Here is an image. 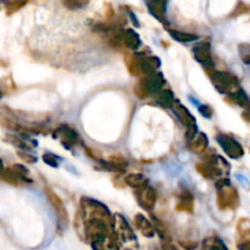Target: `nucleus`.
Returning a JSON list of instances; mask_svg holds the SVG:
<instances>
[{
  "mask_svg": "<svg viewBox=\"0 0 250 250\" xmlns=\"http://www.w3.org/2000/svg\"><path fill=\"white\" fill-rule=\"evenodd\" d=\"M114 232L122 250H138L136 233L122 215L116 214L114 216Z\"/></svg>",
  "mask_w": 250,
  "mask_h": 250,
  "instance_id": "f257e3e1",
  "label": "nucleus"
},
{
  "mask_svg": "<svg viewBox=\"0 0 250 250\" xmlns=\"http://www.w3.org/2000/svg\"><path fill=\"white\" fill-rule=\"evenodd\" d=\"M215 188L216 204L220 210H234L239 207V194L229 180H220Z\"/></svg>",
  "mask_w": 250,
  "mask_h": 250,
  "instance_id": "f03ea898",
  "label": "nucleus"
},
{
  "mask_svg": "<svg viewBox=\"0 0 250 250\" xmlns=\"http://www.w3.org/2000/svg\"><path fill=\"white\" fill-rule=\"evenodd\" d=\"M166 84V81L160 72L151 73L146 77L139 78L138 83L134 85V94L139 99H146V98L154 97L159 92L164 89Z\"/></svg>",
  "mask_w": 250,
  "mask_h": 250,
  "instance_id": "7ed1b4c3",
  "label": "nucleus"
},
{
  "mask_svg": "<svg viewBox=\"0 0 250 250\" xmlns=\"http://www.w3.org/2000/svg\"><path fill=\"white\" fill-rule=\"evenodd\" d=\"M127 65H128V70L132 75L142 78L151 75V73H155L156 70L160 67L161 61L159 60L158 56L138 54V55L132 56Z\"/></svg>",
  "mask_w": 250,
  "mask_h": 250,
  "instance_id": "20e7f679",
  "label": "nucleus"
},
{
  "mask_svg": "<svg viewBox=\"0 0 250 250\" xmlns=\"http://www.w3.org/2000/svg\"><path fill=\"white\" fill-rule=\"evenodd\" d=\"M197 170L207 178L220 177L229 172V164L217 154H210L205 156L203 163L198 164Z\"/></svg>",
  "mask_w": 250,
  "mask_h": 250,
  "instance_id": "39448f33",
  "label": "nucleus"
},
{
  "mask_svg": "<svg viewBox=\"0 0 250 250\" xmlns=\"http://www.w3.org/2000/svg\"><path fill=\"white\" fill-rule=\"evenodd\" d=\"M210 77H211V81L212 83H214L215 88H216L221 94L227 95V97L233 94L237 90L241 89L238 78L234 75H232V73L226 72V71L215 70L214 72L210 75Z\"/></svg>",
  "mask_w": 250,
  "mask_h": 250,
  "instance_id": "423d86ee",
  "label": "nucleus"
},
{
  "mask_svg": "<svg viewBox=\"0 0 250 250\" xmlns=\"http://www.w3.org/2000/svg\"><path fill=\"white\" fill-rule=\"evenodd\" d=\"M172 109L175 115L177 116V119L186 126V136H187V141L190 143L194 139V137L198 134L197 121H195L194 116L190 114L187 107H185L178 102L175 103Z\"/></svg>",
  "mask_w": 250,
  "mask_h": 250,
  "instance_id": "0eeeda50",
  "label": "nucleus"
},
{
  "mask_svg": "<svg viewBox=\"0 0 250 250\" xmlns=\"http://www.w3.org/2000/svg\"><path fill=\"white\" fill-rule=\"evenodd\" d=\"M54 138L59 139L60 143L66 149H72L73 146H77L81 142V137L75 128H72L68 125H61L54 132Z\"/></svg>",
  "mask_w": 250,
  "mask_h": 250,
  "instance_id": "6e6552de",
  "label": "nucleus"
},
{
  "mask_svg": "<svg viewBox=\"0 0 250 250\" xmlns=\"http://www.w3.org/2000/svg\"><path fill=\"white\" fill-rule=\"evenodd\" d=\"M217 143L221 146L226 155L232 159H241L244 155V149L242 144L233 137L227 136V134H220L216 137Z\"/></svg>",
  "mask_w": 250,
  "mask_h": 250,
  "instance_id": "1a4fd4ad",
  "label": "nucleus"
},
{
  "mask_svg": "<svg viewBox=\"0 0 250 250\" xmlns=\"http://www.w3.org/2000/svg\"><path fill=\"white\" fill-rule=\"evenodd\" d=\"M193 55H194L195 60L198 62L202 63L204 66L205 71H207L209 75H211L215 71V63L212 61V55H211V48H210L209 43H202L199 45L195 46L193 49Z\"/></svg>",
  "mask_w": 250,
  "mask_h": 250,
  "instance_id": "9d476101",
  "label": "nucleus"
},
{
  "mask_svg": "<svg viewBox=\"0 0 250 250\" xmlns=\"http://www.w3.org/2000/svg\"><path fill=\"white\" fill-rule=\"evenodd\" d=\"M89 243L93 250H121L114 231L94 237Z\"/></svg>",
  "mask_w": 250,
  "mask_h": 250,
  "instance_id": "9b49d317",
  "label": "nucleus"
},
{
  "mask_svg": "<svg viewBox=\"0 0 250 250\" xmlns=\"http://www.w3.org/2000/svg\"><path fill=\"white\" fill-rule=\"evenodd\" d=\"M134 195H136L137 202L139 203V205H141L143 209L148 210V211L154 209L156 203V192L150 187V186L146 185L144 186V187L136 189Z\"/></svg>",
  "mask_w": 250,
  "mask_h": 250,
  "instance_id": "f8f14e48",
  "label": "nucleus"
},
{
  "mask_svg": "<svg viewBox=\"0 0 250 250\" xmlns=\"http://www.w3.org/2000/svg\"><path fill=\"white\" fill-rule=\"evenodd\" d=\"M237 248L250 250V220L241 219L237 224Z\"/></svg>",
  "mask_w": 250,
  "mask_h": 250,
  "instance_id": "ddd939ff",
  "label": "nucleus"
},
{
  "mask_svg": "<svg viewBox=\"0 0 250 250\" xmlns=\"http://www.w3.org/2000/svg\"><path fill=\"white\" fill-rule=\"evenodd\" d=\"M45 194H46V198H48L49 203H50L51 207H53V209L55 210L59 220H60L61 222H63V224H67L68 222L67 210H66L65 204H63L62 200L60 199V197H59L54 190L49 189V188H46L45 189Z\"/></svg>",
  "mask_w": 250,
  "mask_h": 250,
  "instance_id": "4468645a",
  "label": "nucleus"
},
{
  "mask_svg": "<svg viewBox=\"0 0 250 250\" xmlns=\"http://www.w3.org/2000/svg\"><path fill=\"white\" fill-rule=\"evenodd\" d=\"M134 226H136L137 231L142 233V236L146 237V238H151V237L155 236L153 222L146 219L143 214H137L134 216Z\"/></svg>",
  "mask_w": 250,
  "mask_h": 250,
  "instance_id": "2eb2a0df",
  "label": "nucleus"
},
{
  "mask_svg": "<svg viewBox=\"0 0 250 250\" xmlns=\"http://www.w3.org/2000/svg\"><path fill=\"white\" fill-rule=\"evenodd\" d=\"M177 197V210L186 212H192L193 208H194V197H193L192 193L187 189H183L182 192L178 193Z\"/></svg>",
  "mask_w": 250,
  "mask_h": 250,
  "instance_id": "dca6fc26",
  "label": "nucleus"
},
{
  "mask_svg": "<svg viewBox=\"0 0 250 250\" xmlns=\"http://www.w3.org/2000/svg\"><path fill=\"white\" fill-rule=\"evenodd\" d=\"M154 102L161 107H172L175 105V95L171 90L168 89H163L161 92H159L158 94L154 95Z\"/></svg>",
  "mask_w": 250,
  "mask_h": 250,
  "instance_id": "f3484780",
  "label": "nucleus"
},
{
  "mask_svg": "<svg viewBox=\"0 0 250 250\" xmlns=\"http://www.w3.org/2000/svg\"><path fill=\"white\" fill-rule=\"evenodd\" d=\"M202 250H229L217 236H209L203 241Z\"/></svg>",
  "mask_w": 250,
  "mask_h": 250,
  "instance_id": "a211bd4d",
  "label": "nucleus"
},
{
  "mask_svg": "<svg viewBox=\"0 0 250 250\" xmlns=\"http://www.w3.org/2000/svg\"><path fill=\"white\" fill-rule=\"evenodd\" d=\"M208 146H209V139H208L207 134L205 133H198L194 137L192 142H190V148L194 153L203 154L207 150Z\"/></svg>",
  "mask_w": 250,
  "mask_h": 250,
  "instance_id": "6ab92c4d",
  "label": "nucleus"
},
{
  "mask_svg": "<svg viewBox=\"0 0 250 250\" xmlns=\"http://www.w3.org/2000/svg\"><path fill=\"white\" fill-rule=\"evenodd\" d=\"M125 182L132 188H138L144 187V186L148 185V180L146 178V176H143L142 173H129L125 177Z\"/></svg>",
  "mask_w": 250,
  "mask_h": 250,
  "instance_id": "aec40b11",
  "label": "nucleus"
},
{
  "mask_svg": "<svg viewBox=\"0 0 250 250\" xmlns=\"http://www.w3.org/2000/svg\"><path fill=\"white\" fill-rule=\"evenodd\" d=\"M141 39H139V36L133 31H126L124 33V45L127 46L131 50H136L138 49V46L141 45Z\"/></svg>",
  "mask_w": 250,
  "mask_h": 250,
  "instance_id": "412c9836",
  "label": "nucleus"
},
{
  "mask_svg": "<svg viewBox=\"0 0 250 250\" xmlns=\"http://www.w3.org/2000/svg\"><path fill=\"white\" fill-rule=\"evenodd\" d=\"M153 225L154 229H155V233H158V236L163 239V242H171V234L170 232H168V229L165 225V222L154 217Z\"/></svg>",
  "mask_w": 250,
  "mask_h": 250,
  "instance_id": "4be33fe9",
  "label": "nucleus"
},
{
  "mask_svg": "<svg viewBox=\"0 0 250 250\" xmlns=\"http://www.w3.org/2000/svg\"><path fill=\"white\" fill-rule=\"evenodd\" d=\"M99 163V167L104 171H110V172H117L122 173L125 172V166L119 161H105V160H98Z\"/></svg>",
  "mask_w": 250,
  "mask_h": 250,
  "instance_id": "5701e85b",
  "label": "nucleus"
},
{
  "mask_svg": "<svg viewBox=\"0 0 250 250\" xmlns=\"http://www.w3.org/2000/svg\"><path fill=\"white\" fill-rule=\"evenodd\" d=\"M171 36L173 37L175 39L180 42H185V43H188V42H193L198 38L197 36H193V34H188V33H181V32H170Z\"/></svg>",
  "mask_w": 250,
  "mask_h": 250,
  "instance_id": "b1692460",
  "label": "nucleus"
},
{
  "mask_svg": "<svg viewBox=\"0 0 250 250\" xmlns=\"http://www.w3.org/2000/svg\"><path fill=\"white\" fill-rule=\"evenodd\" d=\"M43 159H44V161L48 164V165L53 166V167H58V166L60 165L61 161H62V159L59 158V156H56L55 154H51V153L44 154Z\"/></svg>",
  "mask_w": 250,
  "mask_h": 250,
  "instance_id": "393cba45",
  "label": "nucleus"
},
{
  "mask_svg": "<svg viewBox=\"0 0 250 250\" xmlns=\"http://www.w3.org/2000/svg\"><path fill=\"white\" fill-rule=\"evenodd\" d=\"M199 111H200V114L204 115L207 119H211L212 114H214V111H212V109L209 106V105H200Z\"/></svg>",
  "mask_w": 250,
  "mask_h": 250,
  "instance_id": "a878e982",
  "label": "nucleus"
},
{
  "mask_svg": "<svg viewBox=\"0 0 250 250\" xmlns=\"http://www.w3.org/2000/svg\"><path fill=\"white\" fill-rule=\"evenodd\" d=\"M161 247H163V250H181L178 247H176L172 242H163V243H161Z\"/></svg>",
  "mask_w": 250,
  "mask_h": 250,
  "instance_id": "bb28decb",
  "label": "nucleus"
},
{
  "mask_svg": "<svg viewBox=\"0 0 250 250\" xmlns=\"http://www.w3.org/2000/svg\"><path fill=\"white\" fill-rule=\"evenodd\" d=\"M243 117L247 120V121H250V103L244 107V112H243Z\"/></svg>",
  "mask_w": 250,
  "mask_h": 250,
  "instance_id": "cd10ccee",
  "label": "nucleus"
},
{
  "mask_svg": "<svg viewBox=\"0 0 250 250\" xmlns=\"http://www.w3.org/2000/svg\"><path fill=\"white\" fill-rule=\"evenodd\" d=\"M243 61L246 63H250V55H248V56H246V58H243Z\"/></svg>",
  "mask_w": 250,
  "mask_h": 250,
  "instance_id": "c85d7f7f",
  "label": "nucleus"
},
{
  "mask_svg": "<svg viewBox=\"0 0 250 250\" xmlns=\"http://www.w3.org/2000/svg\"><path fill=\"white\" fill-rule=\"evenodd\" d=\"M150 250H161V249H158V248H151Z\"/></svg>",
  "mask_w": 250,
  "mask_h": 250,
  "instance_id": "c756f323",
  "label": "nucleus"
}]
</instances>
